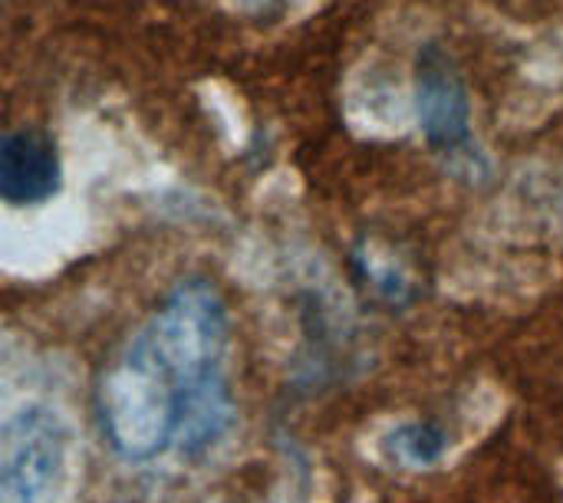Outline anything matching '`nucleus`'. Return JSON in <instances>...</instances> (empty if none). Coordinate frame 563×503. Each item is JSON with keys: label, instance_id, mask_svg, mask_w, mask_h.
<instances>
[{"label": "nucleus", "instance_id": "f257e3e1", "mask_svg": "<svg viewBox=\"0 0 563 503\" xmlns=\"http://www.w3.org/2000/svg\"><path fill=\"white\" fill-rule=\"evenodd\" d=\"M181 389L152 356L142 336L106 369L96 412L109 448L125 461H152L175 445Z\"/></svg>", "mask_w": 563, "mask_h": 503}, {"label": "nucleus", "instance_id": "f03ea898", "mask_svg": "<svg viewBox=\"0 0 563 503\" xmlns=\"http://www.w3.org/2000/svg\"><path fill=\"white\" fill-rule=\"evenodd\" d=\"M139 336L175 379L181 399L224 379L221 359L228 349V313L221 293L208 280H181Z\"/></svg>", "mask_w": 563, "mask_h": 503}, {"label": "nucleus", "instance_id": "7ed1b4c3", "mask_svg": "<svg viewBox=\"0 0 563 503\" xmlns=\"http://www.w3.org/2000/svg\"><path fill=\"white\" fill-rule=\"evenodd\" d=\"M416 105L429 145L459 175H485V155L475 142L465 79L459 76L455 59L435 43H429L416 63Z\"/></svg>", "mask_w": 563, "mask_h": 503}, {"label": "nucleus", "instance_id": "20e7f679", "mask_svg": "<svg viewBox=\"0 0 563 503\" xmlns=\"http://www.w3.org/2000/svg\"><path fill=\"white\" fill-rule=\"evenodd\" d=\"M66 455V428L49 409H23L0 422V503H40Z\"/></svg>", "mask_w": 563, "mask_h": 503}, {"label": "nucleus", "instance_id": "39448f33", "mask_svg": "<svg viewBox=\"0 0 563 503\" xmlns=\"http://www.w3.org/2000/svg\"><path fill=\"white\" fill-rule=\"evenodd\" d=\"M59 188V158L49 138L36 132L0 135V201L40 204Z\"/></svg>", "mask_w": 563, "mask_h": 503}, {"label": "nucleus", "instance_id": "423d86ee", "mask_svg": "<svg viewBox=\"0 0 563 503\" xmlns=\"http://www.w3.org/2000/svg\"><path fill=\"white\" fill-rule=\"evenodd\" d=\"M449 445L452 441H449L445 428L435 422H402L383 438L386 458L396 468H412V471L435 468L445 458Z\"/></svg>", "mask_w": 563, "mask_h": 503}]
</instances>
